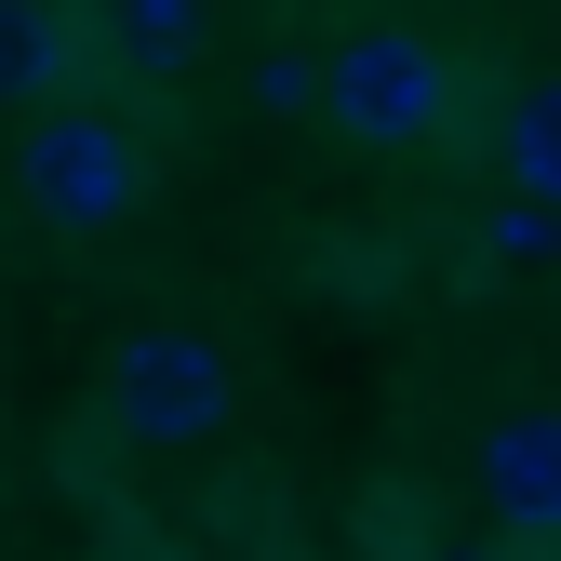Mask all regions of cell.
<instances>
[{
  "instance_id": "2",
  "label": "cell",
  "mask_w": 561,
  "mask_h": 561,
  "mask_svg": "<svg viewBox=\"0 0 561 561\" xmlns=\"http://www.w3.org/2000/svg\"><path fill=\"white\" fill-rule=\"evenodd\" d=\"M14 201L54 241H107L134 201H148V148H134L107 107H54V121L14 134Z\"/></svg>"
},
{
  "instance_id": "6",
  "label": "cell",
  "mask_w": 561,
  "mask_h": 561,
  "mask_svg": "<svg viewBox=\"0 0 561 561\" xmlns=\"http://www.w3.org/2000/svg\"><path fill=\"white\" fill-rule=\"evenodd\" d=\"M495 174H508V201L561 215V67H535V81L508 94V121H495Z\"/></svg>"
},
{
  "instance_id": "9",
  "label": "cell",
  "mask_w": 561,
  "mask_h": 561,
  "mask_svg": "<svg viewBox=\"0 0 561 561\" xmlns=\"http://www.w3.org/2000/svg\"><path fill=\"white\" fill-rule=\"evenodd\" d=\"M254 107H267V121H295V107H321V54H295V41H280V54L254 67Z\"/></svg>"
},
{
  "instance_id": "10",
  "label": "cell",
  "mask_w": 561,
  "mask_h": 561,
  "mask_svg": "<svg viewBox=\"0 0 561 561\" xmlns=\"http://www.w3.org/2000/svg\"><path fill=\"white\" fill-rule=\"evenodd\" d=\"M428 561H522L508 535H455V548H428Z\"/></svg>"
},
{
  "instance_id": "3",
  "label": "cell",
  "mask_w": 561,
  "mask_h": 561,
  "mask_svg": "<svg viewBox=\"0 0 561 561\" xmlns=\"http://www.w3.org/2000/svg\"><path fill=\"white\" fill-rule=\"evenodd\" d=\"M321 121L362 134V148H428V134L455 121V67L428 27H347L321 54Z\"/></svg>"
},
{
  "instance_id": "11",
  "label": "cell",
  "mask_w": 561,
  "mask_h": 561,
  "mask_svg": "<svg viewBox=\"0 0 561 561\" xmlns=\"http://www.w3.org/2000/svg\"><path fill=\"white\" fill-rule=\"evenodd\" d=\"M121 561H134V548H121Z\"/></svg>"
},
{
  "instance_id": "5",
  "label": "cell",
  "mask_w": 561,
  "mask_h": 561,
  "mask_svg": "<svg viewBox=\"0 0 561 561\" xmlns=\"http://www.w3.org/2000/svg\"><path fill=\"white\" fill-rule=\"evenodd\" d=\"M81 54H107V14H54V0H0V107H81L67 81H81Z\"/></svg>"
},
{
  "instance_id": "8",
  "label": "cell",
  "mask_w": 561,
  "mask_h": 561,
  "mask_svg": "<svg viewBox=\"0 0 561 561\" xmlns=\"http://www.w3.org/2000/svg\"><path fill=\"white\" fill-rule=\"evenodd\" d=\"M481 254H495V267H548V254H561V215H535V201H495V215H481Z\"/></svg>"
},
{
  "instance_id": "1",
  "label": "cell",
  "mask_w": 561,
  "mask_h": 561,
  "mask_svg": "<svg viewBox=\"0 0 561 561\" xmlns=\"http://www.w3.org/2000/svg\"><path fill=\"white\" fill-rule=\"evenodd\" d=\"M228 414H241V375H228L215 334L134 321V334L107 347V428H121L134 455H201V442H228Z\"/></svg>"
},
{
  "instance_id": "7",
  "label": "cell",
  "mask_w": 561,
  "mask_h": 561,
  "mask_svg": "<svg viewBox=\"0 0 561 561\" xmlns=\"http://www.w3.org/2000/svg\"><path fill=\"white\" fill-rule=\"evenodd\" d=\"M201 41H215L201 0H134V14H107V54H134V67H187Z\"/></svg>"
},
{
  "instance_id": "4",
  "label": "cell",
  "mask_w": 561,
  "mask_h": 561,
  "mask_svg": "<svg viewBox=\"0 0 561 561\" xmlns=\"http://www.w3.org/2000/svg\"><path fill=\"white\" fill-rule=\"evenodd\" d=\"M481 508L508 548H561V414L548 401H508L481 428Z\"/></svg>"
}]
</instances>
